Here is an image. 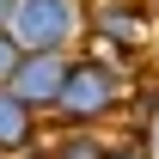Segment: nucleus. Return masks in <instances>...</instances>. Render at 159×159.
Listing matches in <instances>:
<instances>
[{
  "label": "nucleus",
  "mask_w": 159,
  "mask_h": 159,
  "mask_svg": "<svg viewBox=\"0 0 159 159\" xmlns=\"http://www.w3.org/2000/svg\"><path fill=\"white\" fill-rule=\"evenodd\" d=\"M6 31L19 49H74L86 37V0H19Z\"/></svg>",
  "instance_id": "nucleus-2"
},
{
  "label": "nucleus",
  "mask_w": 159,
  "mask_h": 159,
  "mask_svg": "<svg viewBox=\"0 0 159 159\" xmlns=\"http://www.w3.org/2000/svg\"><path fill=\"white\" fill-rule=\"evenodd\" d=\"M104 159H153V153H147V141H110V153H104Z\"/></svg>",
  "instance_id": "nucleus-7"
},
{
  "label": "nucleus",
  "mask_w": 159,
  "mask_h": 159,
  "mask_svg": "<svg viewBox=\"0 0 159 159\" xmlns=\"http://www.w3.org/2000/svg\"><path fill=\"white\" fill-rule=\"evenodd\" d=\"M12 6H19V0H0V31L12 25Z\"/></svg>",
  "instance_id": "nucleus-9"
},
{
  "label": "nucleus",
  "mask_w": 159,
  "mask_h": 159,
  "mask_svg": "<svg viewBox=\"0 0 159 159\" xmlns=\"http://www.w3.org/2000/svg\"><path fill=\"white\" fill-rule=\"evenodd\" d=\"M129 104V80L110 55H74L67 61V80H61V98L49 116L61 129H98L104 116H116Z\"/></svg>",
  "instance_id": "nucleus-1"
},
{
  "label": "nucleus",
  "mask_w": 159,
  "mask_h": 159,
  "mask_svg": "<svg viewBox=\"0 0 159 159\" xmlns=\"http://www.w3.org/2000/svg\"><path fill=\"white\" fill-rule=\"evenodd\" d=\"M12 61H19V43H12V31H0V86L12 74Z\"/></svg>",
  "instance_id": "nucleus-8"
},
{
  "label": "nucleus",
  "mask_w": 159,
  "mask_h": 159,
  "mask_svg": "<svg viewBox=\"0 0 159 159\" xmlns=\"http://www.w3.org/2000/svg\"><path fill=\"white\" fill-rule=\"evenodd\" d=\"M104 153H110V141H98L92 129H61L55 141L31 147L25 159H104Z\"/></svg>",
  "instance_id": "nucleus-6"
},
{
  "label": "nucleus",
  "mask_w": 159,
  "mask_h": 159,
  "mask_svg": "<svg viewBox=\"0 0 159 159\" xmlns=\"http://www.w3.org/2000/svg\"><path fill=\"white\" fill-rule=\"evenodd\" d=\"M67 61H74V49H19L6 86H12L37 116H49L55 98H61V80H67Z\"/></svg>",
  "instance_id": "nucleus-3"
},
{
  "label": "nucleus",
  "mask_w": 159,
  "mask_h": 159,
  "mask_svg": "<svg viewBox=\"0 0 159 159\" xmlns=\"http://www.w3.org/2000/svg\"><path fill=\"white\" fill-rule=\"evenodd\" d=\"M31 147H37V110L12 86H0V153H31Z\"/></svg>",
  "instance_id": "nucleus-5"
},
{
  "label": "nucleus",
  "mask_w": 159,
  "mask_h": 159,
  "mask_svg": "<svg viewBox=\"0 0 159 159\" xmlns=\"http://www.w3.org/2000/svg\"><path fill=\"white\" fill-rule=\"evenodd\" d=\"M86 37L129 55L147 43V6L141 0H86Z\"/></svg>",
  "instance_id": "nucleus-4"
}]
</instances>
